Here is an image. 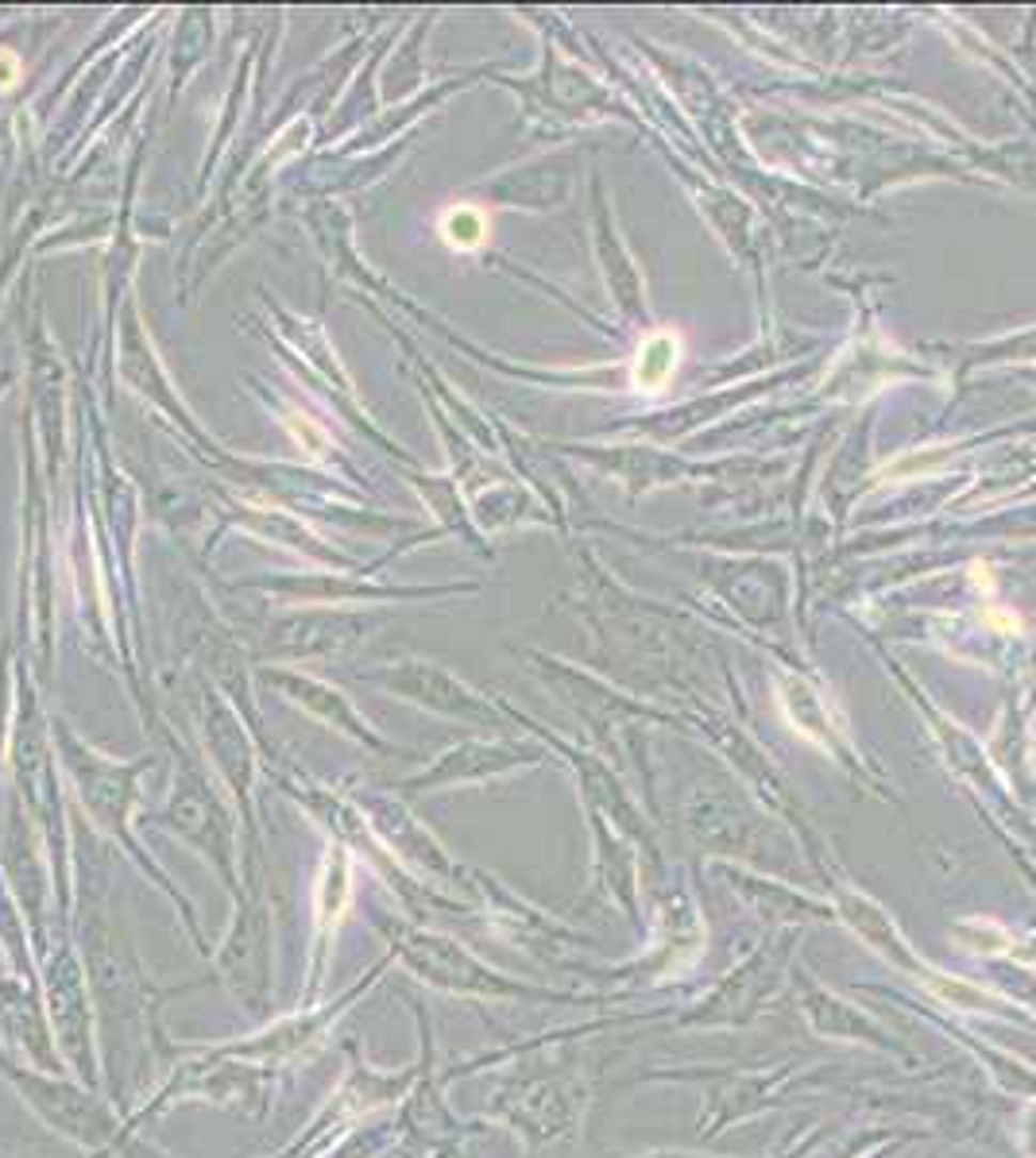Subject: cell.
<instances>
[{"instance_id": "1", "label": "cell", "mask_w": 1036, "mask_h": 1158, "mask_svg": "<svg viewBox=\"0 0 1036 1158\" xmlns=\"http://www.w3.org/2000/svg\"><path fill=\"white\" fill-rule=\"evenodd\" d=\"M274 684H283L286 692H291V699H298V703H305L310 711H317V715H326V718H336V723H345V730H352L356 737H367V730L360 723H356V715L348 711L345 703H341V695L329 692V687L321 684H310V680H298V676H271Z\"/></svg>"}, {"instance_id": "2", "label": "cell", "mask_w": 1036, "mask_h": 1158, "mask_svg": "<svg viewBox=\"0 0 1036 1158\" xmlns=\"http://www.w3.org/2000/svg\"><path fill=\"white\" fill-rule=\"evenodd\" d=\"M484 221H480L476 212H468V209H457V212H449V224H445V240L453 243V248H476L480 240H484Z\"/></svg>"}]
</instances>
